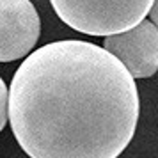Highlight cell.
<instances>
[{
	"instance_id": "7a4b0ae2",
	"label": "cell",
	"mask_w": 158,
	"mask_h": 158,
	"mask_svg": "<svg viewBox=\"0 0 158 158\" xmlns=\"http://www.w3.org/2000/svg\"><path fill=\"white\" fill-rule=\"evenodd\" d=\"M62 22L87 36H110L148 18L155 0H50Z\"/></svg>"
},
{
	"instance_id": "6da1fadb",
	"label": "cell",
	"mask_w": 158,
	"mask_h": 158,
	"mask_svg": "<svg viewBox=\"0 0 158 158\" xmlns=\"http://www.w3.org/2000/svg\"><path fill=\"white\" fill-rule=\"evenodd\" d=\"M135 78L94 43L62 39L30 52L13 75L7 121L30 158H117L139 121Z\"/></svg>"
},
{
	"instance_id": "3957f363",
	"label": "cell",
	"mask_w": 158,
	"mask_h": 158,
	"mask_svg": "<svg viewBox=\"0 0 158 158\" xmlns=\"http://www.w3.org/2000/svg\"><path fill=\"white\" fill-rule=\"evenodd\" d=\"M103 48L121 60L133 78H149L158 69V30L146 18L124 32L105 36Z\"/></svg>"
},
{
	"instance_id": "5b68a950",
	"label": "cell",
	"mask_w": 158,
	"mask_h": 158,
	"mask_svg": "<svg viewBox=\"0 0 158 158\" xmlns=\"http://www.w3.org/2000/svg\"><path fill=\"white\" fill-rule=\"evenodd\" d=\"M7 98H9V89L6 85L4 78L0 77V131L7 124Z\"/></svg>"
},
{
	"instance_id": "277c9868",
	"label": "cell",
	"mask_w": 158,
	"mask_h": 158,
	"mask_svg": "<svg viewBox=\"0 0 158 158\" xmlns=\"http://www.w3.org/2000/svg\"><path fill=\"white\" fill-rule=\"evenodd\" d=\"M41 34V20L30 0H0V62L27 57Z\"/></svg>"
}]
</instances>
